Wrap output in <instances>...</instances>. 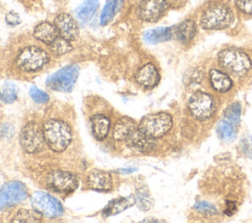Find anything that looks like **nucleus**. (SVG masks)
Returning a JSON list of instances; mask_svg holds the SVG:
<instances>
[{
    "instance_id": "obj_31",
    "label": "nucleus",
    "mask_w": 252,
    "mask_h": 223,
    "mask_svg": "<svg viewBox=\"0 0 252 223\" xmlns=\"http://www.w3.org/2000/svg\"><path fill=\"white\" fill-rule=\"evenodd\" d=\"M240 114H241V107L239 105V103L234 102L232 104H230L224 112V119L225 121H227L228 123L236 126L239 122L240 119Z\"/></svg>"
},
{
    "instance_id": "obj_18",
    "label": "nucleus",
    "mask_w": 252,
    "mask_h": 223,
    "mask_svg": "<svg viewBox=\"0 0 252 223\" xmlns=\"http://www.w3.org/2000/svg\"><path fill=\"white\" fill-rule=\"evenodd\" d=\"M197 33V26L192 20H185L174 27V37L182 44L190 43Z\"/></svg>"
},
{
    "instance_id": "obj_26",
    "label": "nucleus",
    "mask_w": 252,
    "mask_h": 223,
    "mask_svg": "<svg viewBox=\"0 0 252 223\" xmlns=\"http://www.w3.org/2000/svg\"><path fill=\"white\" fill-rule=\"evenodd\" d=\"M135 196V203L142 211H148L154 205V199L147 188H140L137 190Z\"/></svg>"
},
{
    "instance_id": "obj_6",
    "label": "nucleus",
    "mask_w": 252,
    "mask_h": 223,
    "mask_svg": "<svg viewBox=\"0 0 252 223\" xmlns=\"http://www.w3.org/2000/svg\"><path fill=\"white\" fill-rule=\"evenodd\" d=\"M187 105L191 115L199 121L210 119L217 109L214 97L204 91L194 92L190 96Z\"/></svg>"
},
{
    "instance_id": "obj_40",
    "label": "nucleus",
    "mask_w": 252,
    "mask_h": 223,
    "mask_svg": "<svg viewBox=\"0 0 252 223\" xmlns=\"http://www.w3.org/2000/svg\"><path fill=\"white\" fill-rule=\"evenodd\" d=\"M174 1H181V0H174Z\"/></svg>"
},
{
    "instance_id": "obj_10",
    "label": "nucleus",
    "mask_w": 252,
    "mask_h": 223,
    "mask_svg": "<svg viewBox=\"0 0 252 223\" xmlns=\"http://www.w3.org/2000/svg\"><path fill=\"white\" fill-rule=\"evenodd\" d=\"M29 192L25 184L19 181L7 182L0 187V210L10 208L24 201Z\"/></svg>"
},
{
    "instance_id": "obj_15",
    "label": "nucleus",
    "mask_w": 252,
    "mask_h": 223,
    "mask_svg": "<svg viewBox=\"0 0 252 223\" xmlns=\"http://www.w3.org/2000/svg\"><path fill=\"white\" fill-rule=\"evenodd\" d=\"M88 186L97 192H108L113 187L111 175L103 170H93L87 179Z\"/></svg>"
},
{
    "instance_id": "obj_13",
    "label": "nucleus",
    "mask_w": 252,
    "mask_h": 223,
    "mask_svg": "<svg viewBox=\"0 0 252 223\" xmlns=\"http://www.w3.org/2000/svg\"><path fill=\"white\" fill-rule=\"evenodd\" d=\"M54 25L60 36L69 41L75 40L79 35V28L75 19L67 13H61L54 19Z\"/></svg>"
},
{
    "instance_id": "obj_38",
    "label": "nucleus",
    "mask_w": 252,
    "mask_h": 223,
    "mask_svg": "<svg viewBox=\"0 0 252 223\" xmlns=\"http://www.w3.org/2000/svg\"><path fill=\"white\" fill-rule=\"evenodd\" d=\"M235 210H236V205L234 204V202L229 201V202H227V206H226V208L224 210V213L226 215L230 216V215H232L235 212Z\"/></svg>"
},
{
    "instance_id": "obj_12",
    "label": "nucleus",
    "mask_w": 252,
    "mask_h": 223,
    "mask_svg": "<svg viewBox=\"0 0 252 223\" xmlns=\"http://www.w3.org/2000/svg\"><path fill=\"white\" fill-rule=\"evenodd\" d=\"M168 8L167 0H143L137 10L138 17L148 23L158 21Z\"/></svg>"
},
{
    "instance_id": "obj_25",
    "label": "nucleus",
    "mask_w": 252,
    "mask_h": 223,
    "mask_svg": "<svg viewBox=\"0 0 252 223\" xmlns=\"http://www.w3.org/2000/svg\"><path fill=\"white\" fill-rule=\"evenodd\" d=\"M123 0H106L100 15V24L107 25L112 21L116 13L119 11Z\"/></svg>"
},
{
    "instance_id": "obj_9",
    "label": "nucleus",
    "mask_w": 252,
    "mask_h": 223,
    "mask_svg": "<svg viewBox=\"0 0 252 223\" xmlns=\"http://www.w3.org/2000/svg\"><path fill=\"white\" fill-rule=\"evenodd\" d=\"M20 144L28 153L41 151L45 144L42 129L33 122L26 124L20 133Z\"/></svg>"
},
{
    "instance_id": "obj_24",
    "label": "nucleus",
    "mask_w": 252,
    "mask_h": 223,
    "mask_svg": "<svg viewBox=\"0 0 252 223\" xmlns=\"http://www.w3.org/2000/svg\"><path fill=\"white\" fill-rule=\"evenodd\" d=\"M99 7L97 0H86L75 11L77 19L82 23L89 22Z\"/></svg>"
},
{
    "instance_id": "obj_20",
    "label": "nucleus",
    "mask_w": 252,
    "mask_h": 223,
    "mask_svg": "<svg viewBox=\"0 0 252 223\" xmlns=\"http://www.w3.org/2000/svg\"><path fill=\"white\" fill-rule=\"evenodd\" d=\"M209 79L212 87L219 92H225L232 86L231 79L222 70L212 69L209 73Z\"/></svg>"
},
{
    "instance_id": "obj_33",
    "label": "nucleus",
    "mask_w": 252,
    "mask_h": 223,
    "mask_svg": "<svg viewBox=\"0 0 252 223\" xmlns=\"http://www.w3.org/2000/svg\"><path fill=\"white\" fill-rule=\"evenodd\" d=\"M194 209L203 213V214H209V215H215L218 213L217 207L208 202V201H197L194 204Z\"/></svg>"
},
{
    "instance_id": "obj_23",
    "label": "nucleus",
    "mask_w": 252,
    "mask_h": 223,
    "mask_svg": "<svg viewBox=\"0 0 252 223\" xmlns=\"http://www.w3.org/2000/svg\"><path fill=\"white\" fill-rule=\"evenodd\" d=\"M110 129L109 119L101 114H96L92 117V133L97 140H103Z\"/></svg>"
},
{
    "instance_id": "obj_37",
    "label": "nucleus",
    "mask_w": 252,
    "mask_h": 223,
    "mask_svg": "<svg viewBox=\"0 0 252 223\" xmlns=\"http://www.w3.org/2000/svg\"><path fill=\"white\" fill-rule=\"evenodd\" d=\"M242 142H243V146H242L243 151L247 156L252 158V137L244 139Z\"/></svg>"
},
{
    "instance_id": "obj_1",
    "label": "nucleus",
    "mask_w": 252,
    "mask_h": 223,
    "mask_svg": "<svg viewBox=\"0 0 252 223\" xmlns=\"http://www.w3.org/2000/svg\"><path fill=\"white\" fill-rule=\"evenodd\" d=\"M218 63L222 71L237 78L246 76L252 67L250 57L241 49L234 47L221 50L218 55Z\"/></svg>"
},
{
    "instance_id": "obj_14",
    "label": "nucleus",
    "mask_w": 252,
    "mask_h": 223,
    "mask_svg": "<svg viewBox=\"0 0 252 223\" xmlns=\"http://www.w3.org/2000/svg\"><path fill=\"white\" fill-rule=\"evenodd\" d=\"M125 142L129 147L142 152L150 151L156 145L155 139L147 136L138 127L129 135Z\"/></svg>"
},
{
    "instance_id": "obj_30",
    "label": "nucleus",
    "mask_w": 252,
    "mask_h": 223,
    "mask_svg": "<svg viewBox=\"0 0 252 223\" xmlns=\"http://www.w3.org/2000/svg\"><path fill=\"white\" fill-rule=\"evenodd\" d=\"M50 48L55 55L61 56V55L68 53L69 51H71L72 45L69 40L58 35V37L50 44Z\"/></svg>"
},
{
    "instance_id": "obj_16",
    "label": "nucleus",
    "mask_w": 252,
    "mask_h": 223,
    "mask_svg": "<svg viewBox=\"0 0 252 223\" xmlns=\"http://www.w3.org/2000/svg\"><path fill=\"white\" fill-rule=\"evenodd\" d=\"M136 81L141 86L152 88L158 84L159 74L155 65L148 63L139 69L136 74Z\"/></svg>"
},
{
    "instance_id": "obj_29",
    "label": "nucleus",
    "mask_w": 252,
    "mask_h": 223,
    "mask_svg": "<svg viewBox=\"0 0 252 223\" xmlns=\"http://www.w3.org/2000/svg\"><path fill=\"white\" fill-rule=\"evenodd\" d=\"M41 215L33 210L20 209L13 218V222H38L41 219Z\"/></svg>"
},
{
    "instance_id": "obj_22",
    "label": "nucleus",
    "mask_w": 252,
    "mask_h": 223,
    "mask_svg": "<svg viewBox=\"0 0 252 223\" xmlns=\"http://www.w3.org/2000/svg\"><path fill=\"white\" fill-rule=\"evenodd\" d=\"M136 128L137 126L134 120L128 117H122L115 123L112 132V137L117 141H125V139Z\"/></svg>"
},
{
    "instance_id": "obj_8",
    "label": "nucleus",
    "mask_w": 252,
    "mask_h": 223,
    "mask_svg": "<svg viewBox=\"0 0 252 223\" xmlns=\"http://www.w3.org/2000/svg\"><path fill=\"white\" fill-rule=\"evenodd\" d=\"M31 202L32 208L46 218H57L64 212L62 204L56 197L41 191L33 193Z\"/></svg>"
},
{
    "instance_id": "obj_27",
    "label": "nucleus",
    "mask_w": 252,
    "mask_h": 223,
    "mask_svg": "<svg viewBox=\"0 0 252 223\" xmlns=\"http://www.w3.org/2000/svg\"><path fill=\"white\" fill-rule=\"evenodd\" d=\"M18 93L19 88L14 83L4 82L0 86V100L3 103H13L18 97Z\"/></svg>"
},
{
    "instance_id": "obj_39",
    "label": "nucleus",
    "mask_w": 252,
    "mask_h": 223,
    "mask_svg": "<svg viewBox=\"0 0 252 223\" xmlns=\"http://www.w3.org/2000/svg\"><path fill=\"white\" fill-rule=\"evenodd\" d=\"M160 220L158 219H144L142 222H159Z\"/></svg>"
},
{
    "instance_id": "obj_36",
    "label": "nucleus",
    "mask_w": 252,
    "mask_h": 223,
    "mask_svg": "<svg viewBox=\"0 0 252 223\" xmlns=\"http://www.w3.org/2000/svg\"><path fill=\"white\" fill-rule=\"evenodd\" d=\"M5 21L9 26H17L21 23V18L18 13L14 12V11H10L9 13L6 14Z\"/></svg>"
},
{
    "instance_id": "obj_34",
    "label": "nucleus",
    "mask_w": 252,
    "mask_h": 223,
    "mask_svg": "<svg viewBox=\"0 0 252 223\" xmlns=\"http://www.w3.org/2000/svg\"><path fill=\"white\" fill-rule=\"evenodd\" d=\"M235 5L242 13L252 15V0H235Z\"/></svg>"
},
{
    "instance_id": "obj_28",
    "label": "nucleus",
    "mask_w": 252,
    "mask_h": 223,
    "mask_svg": "<svg viewBox=\"0 0 252 223\" xmlns=\"http://www.w3.org/2000/svg\"><path fill=\"white\" fill-rule=\"evenodd\" d=\"M217 133H218L220 139H221L224 141H230V140L234 139L236 137L235 126L228 123L225 120H222L218 124Z\"/></svg>"
},
{
    "instance_id": "obj_35",
    "label": "nucleus",
    "mask_w": 252,
    "mask_h": 223,
    "mask_svg": "<svg viewBox=\"0 0 252 223\" xmlns=\"http://www.w3.org/2000/svg\"><path fill=\"white\" fill-rule=\"evenodd\" d=\"M14 135V128L9 123L0 124V139H9Z\"/></svg>"
},
{
    "instance_id": "obj_17",
    "label": "nucleus",
    "mask_w": 252,
    "mask_h": 223,
    "mask_svg": "<svg viewBox=\"0 0 252 223\" xmlns=\"http://www.w3.org/2000/svg\"><path fill=\"white\" fill-rule=\"evenodd\" d=\"M135 204V196L129 195V196H123V197H117L112 200H110L105 207L102 209V216L103 217H109L116 215L120 212H123L127 208L131 207Z\"/></svg>"
},
{
    "instance_id": "obj_11",
    "label": "nucleus",
    "mask_w": 252,
    "mask_h": 223,
    "mask_svg": "<svg viewBox=\"0 0 252 223\" xmlns=\"http://www.w3.org/2000/svg\"><path fill=\"white\" fill-rule=\"evenodd\" d=\"M78 184L77 177L68 171L55 170L50 172L46 177L47 188L62 195H69L76 191Z\"/></svg>"
},
{
    "instance_id": "obj_32",
    "label": "nucleus",
    "mask_w": 252,
    "mask_h": 223,
    "mask_svg": "<svg viewBox=\"0 0 252 223\" xmlns=\"http://www.w3.org/2000/svg\"><path fill=\"white\" fill-rule=\"evenodd\" d=\"M29 94L30 96L32 97V99L35 102V103H39V104H42V103H46L48 100H49V95L40 90L39 88H37L36 86L34 85H32L29 89Z\"/></svg>"
},
{
    "instance_id": "obj_4",
    "label": "nucleus",
    "mask_w": 252,
    "mask_h": 223,
    "mask_svg": "<svg viewBox=\"0 0 252 223\" xmlns=\"http://www.w3.org/2000/svg\"><path fill=\"white\" fill-rule=\"evenodd\" d=\"M171 126V116L164 112H158L145 116L140 121L138 128L147 136L157 139L167 134Z\"/></svg>"
},
{
    "instance_id": "obj_3",
    "label": "nucleus",
    "mask_w": 252,
    "mask_h": 223,
    "mask_svg": "<svg viewBox=\"0 0 252 223\" xmlns=\"http://www.w3.org/2000/svg\"><path fill=\"white\" fill-rule=\"evenodd\" d=\"M42 131L45 143L53 151L61 152L65 150L72 140L71 129L63 121L47 120L43 125Z\"/></svg>"
},
{
    "instance_id": "obj_5",
    "label": "nucleus",
    "mask_w": 252,
    "mask_h": 223,
    "mask_svg": "<svg viewBox=\"0 0 252 223\" xmlns=\"http://www.w3.org/2000/svg\"><path fill=\"white\" fill-rule=\"evenodd\" d=\"M79 76V67L70 64L50 75L46 80V85L52 90L60 92H70Z\"/></svg>"
},
{
    "instance_id": "obj_21",
    "label": "nucleus",
    "mask_w": 252,
    "mask_h": 223,
    "mask_svg": "<svg viewBox=\"0 0 252 223\" xmlns=\"http://www.w3.org/2000/svg\"><path fill=\"white\" fill-rule=\"evenodd\" d=\"M174 36L173 27H162L156 28L147 30L144 34V39L149 44H157L159 42L167 41Z\"/></svg>"
},
{
    "instance_id": "obj_7",
    "label": "nucleus",
    "mask_w": 252,
    "mask_h": 223,
    "mask_svg": "<svg viewBox=\"0 0 252 223\" xmlns=\"http://www.w3.org/2000/svg\"><path fill=\"white\" fill-rule=\"evenodd\" d=\"M48 54L37 46H28L20 51L16 63L18 67L26 72H35L47 64Z\"/></svg>"
},
{
    "instance_id": "obj_2",
    "label": "nucleus",
    "mask_w": 252,
    "mask_h": 223,
    "mask_svg": "<svg viewBox=\"0 0 252 223\" xmlns=\"http://www.w3.org/2000/svg\"><path fill=\"white\" fill-rule=\"evenodd\" d=\"M233 12L223 3H213L208 6L200 17V25L207 30L224 29L233 23Z\"/></svg>"
},
{
    "instance_id": "obj_19",
    "label": "nucleus",
    "mask_w": 252,
    "mask_h": 223,
    "mask_svg": "<svg viewBox=\"0 0 252 223\" xmlns=\"http://www.w3.org/2000/svg\"><path fill=\"white\" fill-rule=\"evenodd\" d=\"M59 33L54 24L49 22L39 23L33 29V36L35 39L50 45L57 37Z\"/></svg>"
}]
</instances>
